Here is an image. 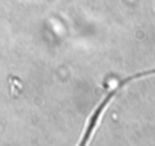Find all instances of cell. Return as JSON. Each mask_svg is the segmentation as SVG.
<instances>
[{"instance_id": "cell-1", "label": "cell", "mask_w": 155, "mask_h": 146, "mask_svg": "<svg viewBox=\"0 0 155 146\" xmlns=\"http://www.w3.org/2000/svg\"><path fill=\"white\" fill-rule=\"evenodd\" d=\"M151 74H155V70L143 71V73H137V74H135V75L128 76V78L123 79V81H121V82H118V85H117V86H116L114 89H112V90H110V92L106 94V97H105L104 100H102L101 103L98 104V107H97V108L94 109L93 115H91V116H90V119H88L87 127H86V130H84V133H83V135H82V138H80L79 145H78V146H87V145H88V142H90V139H91V137H93L94 131H95L97 126H98L99 120H101V116H102V115H104V111H105V109H106V107L110 104V101L113 100V97H114V96L118 93V90H120V89H123V86H124V85H127V83H128V82L134 81V79L143 78V76L151 75Z\"/></svg>"}]
</instances>
